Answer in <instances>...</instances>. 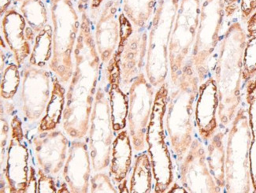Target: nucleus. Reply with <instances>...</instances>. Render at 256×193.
<instances>
[{
    "mask_svg": "<svg viewBox=\"0 0 256 193\" xmlns=\"http://www.w3.org/2000/svg\"><path fill=\"white\" fill-rule=\"evenodd\" d=\"M245 44L246 35L243 28L239 23H234L224 40L220 66L222 84L224 88V118L226 121L232 118L239 102Z\"/></svg>",
    "mask_w": 256,
    "mask_h": 193,
    "instance_id": "obj_1",
    "label": "nucleus"
},
{
    "mask_svg": "<svg viewBox=\"0 0 256 193\" xmlns=\"http://www.w3.org/2000/svg\"><path fill=\"white\" fill-rule=\"evenodd\" d=\"M250 143L248 118L240 110L231 132L228 152V182L230 191L248 192L249 171L248 170V149Z\"/></svg>",
    "mask_w": 256,
    "mask_h": 193,
    "instance_id": "obj_2",
    "label": "nucleus"
},
{
    "mask_svg": "<svg viewBox=\"0 0 256 193\" xmlns=\"http://www.w3.org/2000/svg\"><path fill=\"white\" fill-rule=\"evenodd\" d=\"M248 41L244 53V78H249L256 72V12L248 23Z\"/></svg>",
    "mask_w": 256,
    "mask_h": 193,
    "instance_id": "obj_3",
    "label": "nucleus"
},
{
    "mask_svg": "<svg viewBox=\"0 0 256 193\" xmlns=\"http://www.w3.org/2000/svg\"><path fill=\"white\" fill-rule=\"evenodd\" d=\"M243 18H248L256 10V0H240Z\"/></svg>",
    "mask_w": 256,
    "mask_h": 193,
    "instance_id": "obj_4",
    "label": "nucleus"
},
{
    "mask_svg": "<svg viewBox=\"0 0 256 193\" xmlns=\"http://www.w3.org/2000/svg\"><path fill=\"white\" fill-rule=\"evenodd\" d=\"M240 0H224V4L226 5V12L228 15L232 14L238 8V4Z\"/></svg>",
    "mask_w": 256,
    "mask_h": 193,
    "instance_id": "obj_5",
    "label": "nucleus"
}]
</instances>
